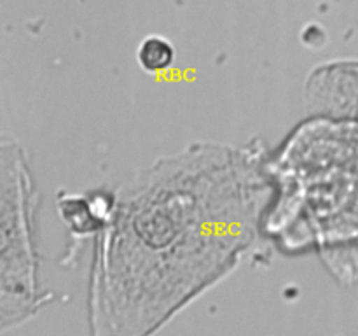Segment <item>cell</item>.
<instances>
[{"instance_id":"6da1fadb","label":"cell","mask_w":358,"mask_h":336,"mask_svg":"<svg viewBox=\"0 0 358 336\" xmlns=\"http://www.w3.org/2000/svg\"><path fill=\"white\" fill-rule=\"evenodd\" d=\"M275 198L259 140L192 142L114 191L94 237L91 336H152L233 272Z\"/></svg>"},{"instance_id":"277c9868","label":"cell","mask_w":358,"mask_h":336,"mask_svg":"<svg viewBox=\"0 0 358 336\" xmlns=\"http://www.w3.org/2000/svg\"><path fill=\"white\" fill-rule=\"evenodd\" d=\"M175 56L177 52L170 38L157 34L147 35L136 48V62L147 74H159L171 69Z\"/></svg>"},{"instance_id":"7a4b0ae2","label":"cell","mask_w":358,"mask_h":336,"mask_svg":"<svg viewBox=\"0 0 358 336\" xmlns=\"http://www.w3.org/2000/svg\"><path fill=\"white\" fill-rule=\"evenodd\" d=\"M37 192L27 156L14 139L0 142V308L2 329L31 317L41 298L34 247Z\"/></svg>"},{"instance_id":"3957f363","label":"cell","mask_w":358,"mask_h":336,"mask_svg":"<svg viewBox=\"0 0 358 336\" xmlns=\"http://www.w3.org/2000/svg\"><path fill=\"white\" fill-rule=\"evenodd\" d=\"M58 214L73 240L96 237L114 209V191H91L84 195L59 192Z\"/></svg>"}]
</instances>
